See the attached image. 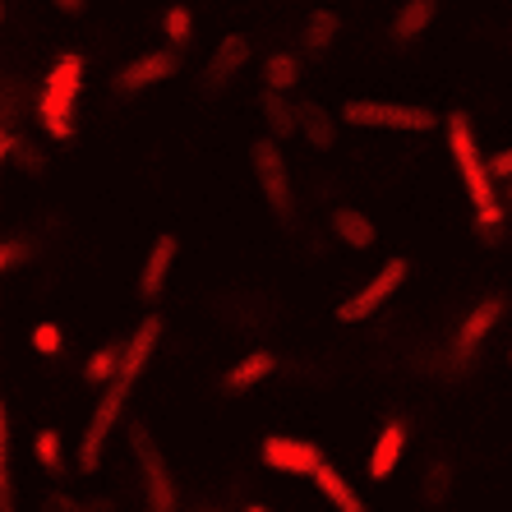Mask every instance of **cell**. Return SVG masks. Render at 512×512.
Returning a JSON list of instances; mask_svg holds the SVG:
<instances>
[{
    "label": "cell",
    "mask_w": 512,
    "mask_h": 512,
    "mask_svg": "<svg viewBox=\"0 0 512 512\" xmlns=\"http://www.w3.org/2000/svg\"><path fill=\"white\" fill-rule=\"evenodd\" d=\"M120 360H125V342H111V346H102V351H93V356H88V365H84V379L93 383V388H107V383L120 374Z\"/></svg>",
    "instance_id": "obj_23"
},
{
    "label": "cell",
    "mask_w": 512,
    "mask_h": 512,
    "mask_svg": "<svg viewBox=\"0 0 512 512\" xmlns=\"http://www.w3.org/2000/svg\"><path fill=\"white\" fill-rule=\"evenodd\" d=\"M448 130V153H453V167L462 176V190L471 199V208H485V203H499V176L489 171V162L480 157V143H476V125L466 111H453L443 120Z\"/></svg>",
    "instance_id": "obj_2"
},
{
    "label": "cell",
    "mask_w": 512,
    "mask_h": 512,
    "mask_svg": "<svg viewBox=\"0 0 512 512\" xmlns=\"http://www.w3.org/2000/svg\"><path fill=\"white\" fill-rule=\"evenodd\" d=\"M300 79V60L286 56V51H273V56L263 60V84L268 88H296Z\"/></svg>",
    "instance_id": "obj_26"
},
{
    "label": "cell",
    "mask_w": 512,
    "mask_h": 512,
    "mask_svg": "<svg viewBox=\"0 0 512 512\" xmlns=\"http://www.w3.org/2000/svg\"><path fill=\"white\" fill-rule=\"evenodd\" d=\"M130 448H134V466H139V480H143V503L153 512H171L180 508V494H176V480L167 471V457L157 453L153 434L143 425H130Z\"/></svg>",
    "instance_id": "obj_5"
},
{
    "label": "cell",
    "mask_w": 512,
    "mask_h": 512,
    "mask_svg": "<svg viewBox=\"0 0 512 512\" xmlns=\"http://www.w3.org/2000/svg\"><path fill=\"white\" fill-rule=\"evenodd\" d=\"M489 171H494L499 180H512V148H503V153L489 157Z\"/></svg>",
    "instance_id": "obj_30"
},
{
    "label": "cell",
    "mask_w": 512,
    "mask_h": 512,
    "mask_svg": "<svg viewBox=\"0 0 512 512\" xmlns=\"http://www.w3.org/2000/svg\"><path fill=\"white\" fill-rule=\"evenodd\" d=\"M0 157H5L10 167H19L24 176H42V171H47V153H42V148H33V143H28V134L14 130V125H5V130H0Z\"/></svg>",
    "instance_id": "obj_14"
},
{
    "label": "cell",
    "mask_w": 512,
    "mask_h": 512,
    "mask_svg": "<svg viewBox=\"0 0 512 512\" xmlns=\"http://www.w3.org/2000/svg\"><path fill=\"white\" fill-rule=\"evenodd\" d=\"M176 254H180V240L176 236H157L153 240V250H148L143 273H139V296L148 300V305H157V300H162V291H167V277H171V268H176Z\"/></svg>",
    "instance_id": "obj_11"
},
{
    "label": "cell",
    "mask_w": 512,
    "mask_h": 512,
    "mask_svg": "<svg viewBox=\"0 0 512 512\" xmlns=\"http://www.w3.org/2000/svg\"><path fill=\"white\" fill-rule=\"evenodd\" d=\"M406 453V420H388L374 439V453H370V480H388L397 471Z\"/></svg>",
    "instance_id": "obj_13"
},
{
    "label": "cell",
    "mask_w": 512,
    "mask_h": 512,
    "mask_svg": "<svg viewBox=\"0 0 512 512\" xmlns=\"http://www.w3.org/2000/svg\"><path fill=\"white\" fill-rule=\"evenodd\" d=\"M0 508H14V420L0 406Z\"/></svg>",
    "instance_id": "obj_21"
},
{
    "label": "cell",
    "mask_w": 512,
    "mask_h": 512,
    "mask_svg": "<svg viewBox=\"0 0 512 512\" xmlns=\"http://www.w3.org/2000/svg\"><path fill=\"white\" fill-rule=\"evenodd\" d=\"M503 310H508V300L503 296H485V300H476V305L462 314L457 337H453V365L457 370H466V365L480 356V346L489 342V333L503 323Z\"/></svg>",
    "instance_id": "obj_8"
},
{
    "label": "cell",
    "mask_w": 512,
    "mask_h": 512,
    "mask_svg": "<svg viewBox=\"0 0 512 512\" xmlns=\"http://www.w3.org/2000/svg\"><path fill=\"white\" fill-rule=\"evenodd\" d=\"M245 60H250V37H245V33H227L222 42H217L213 56H208V65H203L199 93L203 97H217L240 70H245Z\"/></svg>",
    "instance_id": "obj_10"
},
{
    "label": "cell",
    "mask_w": 512,
    "mask_h": 512,
    "mask_svg": "<svg viewBox=\"0 0 512 512\" xmlns=\"http://www.w3.org/2000/svg\"><path fill=\"white\" fill-rule=\"evenodd\" d=\"M342 125L356 130H397V134H429L439 120L429 107H411V102H379V97H356L342 107Z\"/></svg>",
    "instance_id": "obj_3"
},
{
    "label": "cell",
    "mask_w": 512,
    "mask_h": 512,
    "mask_svg": "<svg viewBox=\"0 0 512 512\" xmlns=\"http://www.w3.org/2000/svg\"><path fill=\"white\" fill-rule=\"evenodd\" d=\"M60 14H84L88 10V0H51Z\"/></svg>",
    "instance_id": "obj_31"
},
{
    "label": "cell",
    "mask_w": 512,
    "mask_h": 512,
    "mask_svg": "<svg viewBox=\"0 0 512 512\" xmlns=\"http://www.w3.org/2000/svg\"><path fill=\"white\" fill-rule=\"evenodd\" d=\"M453 462L448 457H434V462L425 466V476H420V499L429 503V508H443L448 503V494H453Z\"/></svg>",
    "instance_id": "obj_22"
},
{
    "label": "cell",
    "mask_w": 512,
    "mask_h": 512,
    "mask_svg": "<svg viewBox=\"0 0 512 512\" xmlns=\"http://www.w3.org/2000/svg\"><path fill=\"white\" fill-rule=\"evenodd\" d=\"M476 231L485 245H499L503 240V203H485V208H476Z\"/></svg>",
    "instance_id": "obj_28"
},
{
    "label": "cell",
    "mask_w": 512,
    "mask_h": 512,
    "mask_svg": "<svg viewBox=\"0 0 512 512\" xmlns=\"http://www.w3.org/2000/svg\"><path fill=\"white\" fill-rule=\"evenodd\" d=\"M176 70H180V47H171V51H143V56H134L130 65H120V70L111 74V93H116L120 102H130V97L148 93V88L167 84Z\"/></svg>",
    "instance_id": "obj_7"
},
{
    "label": "cell",
    "mask_w": 512,
    "mask_h": 512,
    "mask_svg": "<svg viewBox=\"0 0 512 512\" xmlns=\"http://www.w3.org/2000/svg\"><path fill=\"white\" fill-rule=\"evenodd\" d=\"M314 489H319V494L333 503L337 512H365V499H360L356 489H351V480H346L337 466L319 462V471H314Z\"/></svg>",
    "instance_id": "obj_16"
},
{
    "label": "cell",
    "mask_w": 512,
    "mask_h": 512,
    "mask_svg": "<svg viewBox=\"0 0 512 512\" xmlns=\"http://www.w3.org/2000/svg\"><path fill=\"white\" fill-rule=\"evenodd\" d=\"M333 236L342 240L346 250H370L374 240H379V231H374V222L360 208H337L333 213Z\"/></svg>",
    "instance_id": "obj_18"
},
{
    "label": "cell",
    "mask_w": 512,
    "mask_h": 512,
    "mask_svg": "<svg viewBox=\"0 0 512 512\" xmlns=\"http://www.w3.org/2000/svg\"><path fill=\"white\" fill-rule=\"evenodd\" d=\"M337 33H342V19H337V10H314L310 24H305V51H310L314 60L328 56L337 42Z\"/></svg>",
    "instance_id": "obj_20"
},
{
    "label": "cell",
    "mask_w": 512,
    "mask_h": 512,
    "mask_svg": "<svg viewBox=\"0 0 512 512\" xmlns=\"http://www.w3.org/2000/svg\"><path fill=\"white\" fill-rule=\"evenodd\" d=\"M33 453H37V466H42V471H51V476H60V471H65V448H60L56 429H37Z\"/></svg>",
    "instance_id": "obj_27"
},
{
    "label": "cell",
    "mask_w": 512,
    "mask_h": 512,
    "mask_svg": "<svg viewBox=\"0 0 512 512\" xmlns=\"http://www.w3.org/2000/svg\"><path fill=\"white\" fill-rule=\"evenodd\" d=\"M79 88H84V56L79 51H65L56 56V65L42 79V93H37V125L42 134L56 143H70L79 134L74 125V102H79Z\"/></svg>",
    "instance_id": "obj_1"
},
{
    "label": "cell",
    "mask_w": 512,
    "mask_h": 512,
    "mask_svg": "<svg viewBox=\"0 0 512 512\" xmlns=\"http://www.w3.org/2000/svg\"><path fill=\"white\" fill-rule=\"evenodd\" d=\"M259 457H263V466H273V471H282V476H314L319 462H323L319 443L286 439V434H268V439L259 443Z\"/></svg>",
    "instance_id": "obj_9"
},
{
    "label": "cell",
    "mask_w": 512,
    "mask_h": 512,
    "mask_svg": "<svg viewBox=\"0 0 512 512\" xmlns=\"http://www.w3.org/2000/svg\"><path fill=\"white\" fill-rule=\"evenodd\" d=\"M277 374V356L273 351H245V356L231 365L227 374H222V393H250V388H259L263 379H273Z\"/></svg>",
    "instance_id": "obj_12"
},
{
    "label": "cell",
    "mask_w": 512,
    "mask_h": 512,
    "mask_svg": "<svg viewBox=\"0 0 512 512\" xmlns=\"http://www.w3.org/2000/svg\"><path fill=\"white\" fill-rule=\"evenodd\" d=\"M300 134L323 153V148L337 143V116L323 102H300Z\"/></svg>",
    "instance_id": "obj_19"
},
{
    "label": "cell",
    "mask_w": 512,
    "mask_h": 512,
    "mask_svg": "<svg viewBox=\"0 0 512 512\" xmlns=\"http://www.w3.org/2000/svg\"><path fill=\"white\" fill-rule=\"evenodd\" d=\"M162 33H167L171 47H190V37H194V10L190 5H167V14H162Z\"/></svg>",
    "instance_id": "obj_25"
},
{
    "label": "cell",
    "mask_w": 512,
    "mask_h": 512,
    "mask_svg": "<svg viewBox=\"0 0 512 512\" xmlns=\"http://www.w3.org/2000/svg\"><path fill=\"white\" fill-rule=\"evenodd\" d=\"M263 120H268V134H277V139L300 134V107H291V102H286V88H268V84H263Z\"/></svg>",
    "instance_id": "obj_17"
},
{
    "label": "cell",
    "mask_w": 512,
    "mask_h": 512,
    "mask_svg": "<svg viewBox=\"0 0 512 512\" xmlns=\"http://www.w3.org/2000/svg\"><path fill=\"white\" fill-rule=\"evenodd\" d=\"M406 277H411V259H402V254H397V259H388L379 273L370 277V282L360 286L356 296H346L342 305H337V319H342V323H365V319H374V314H379L383 305H388V300H393L397 291L406 286Z\"/></svg>",
    "instance_id": "obj_6"
},
{
    "label": "cell",
    "mask_w": 512,
    "mask_h": 512,
    "mask_svg": "<svg viewBox=\"0 0 512 512\" xmlns=\"http://www.w3.org/2000/svg\"><path fill=\"white\" fill-rule=\"evenodd\" d=\"M37 250H42V245H37L33 231H19V236H10L5 245H0V273H19L24 263L37 259Z\"/></svg>",
    "instance_id": "obj_24"
},
{
    "label": "cell",
    "mask_w": 512,
    "mask_h": 512,
    "mask_svg": "<svg viewBox=\"0 0 512 512\" xmlns=\"http://www.w3.org/2000/svg\"><path fill=\"white\" fill-rule=\"evenodd\" d=\"M277 143H282L277 134L259 139L250 148V162H254V176H259L263 203L277 213V222H291V217H296V190H291V171H286V157Z\"/></svg>",
    "instance_id": "obj_4"
},
{
    "label": "cell",
    "mask_w": 512,
    "mask_h": 512,
    "mask_svg": "<svg viewBox=\"0 0 512 512\" xmlns=\"http://www.w3.org/2000/svg\"><path fill=\"white\" fill-rule=\"evenodd\" d=\"M434 14H439V0H402L393 14V24H388V33H393V42H416V37L434 24Z\"/></svg>",
    "instance_id": "obj_15"
},
{
    "label": "cell",
    "mask_w": 512,
    "mask_h": 512,
    "mask_svg": "<svg viewBox=\"0 0 512 512\" xmlns=\"http://www.w3.org/2000/svg\"><path fill=\"white\" fill-rule=\"evenodd\" d=\"M33 351L37 356H60V351H65V333H60V323H37L33 328Z\"/></svg>",
    "instance_id": "obj_29"
}]
</instances>
